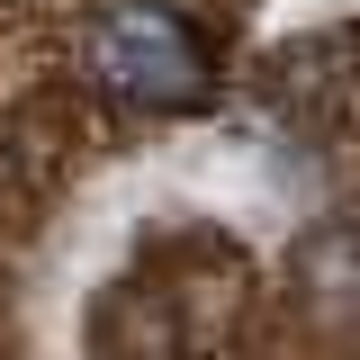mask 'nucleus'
Here are the masks:
<instances>
[{"label": "nucleus", "instance_id": "nucleus-1", "mask_svg": "<svg viewBox=\"0 0 360 360\" xmlns=\"http://www.w3.org/2000/svg\"><path fill=\"white\" fill-rule=\"evenodd\" d=\"M90 63L117 90L153 99V108H180V99H198V82H207V54H198V37L180 27L172 9H117V18H99Z\"/></svg>", "mask_w": 360, "mask_h": 360}]
</instances>
